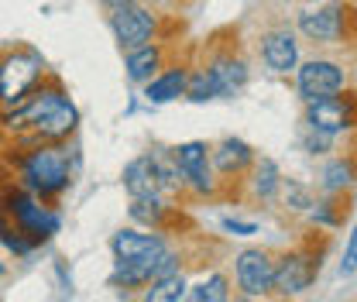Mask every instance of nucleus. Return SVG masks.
I'll list each match as a JSON object with an SVG mask.
<instances>
[{
	"label": "nucleus",
	"instance_id": "obj_1",
	"mask_svg": "<svg viewBox=\"0 0 357 302\" xmlns=\"http://www.w3.org/2000/svg\"><path fill=\"white\" fill-rule=\"evenodd\" d=\"M0 124L7 130H28L35 144H55L76 134L79 110L66 96V89L52 80L48 86H35L21 103L7 107Z\"/></svg>",
	"mask_w": 357,
	"mask_h": 302
},
{
	"label": "nucleus",
	"instance_id": "obj_2",
	"mask_svg": "<svg viewBox=\"0 0 357 302\" xmlns=\"http://www.w3.org/2000/svg\"><path fill=\"white\" fill-rule=\"evenodd\" d=\"M73 172H76L73 151H69L62 141H55V144H35V148L21 158L24 189L35 192V196H42V199L66 192L69 182H73Z\"/></svg>",
	"mask_w": 357,
	"mask_h": 302
},
{
	"label": "nucleus",
	"instance_id": "obj_3",
	"mask_svg": "<svg viewBox=\"0 0 357 302\" xmlns=\"http://www.w3.org/2000/svg\"><path fill=\"white\" fill-rule=\"evenodd\" d=\"M3 216H7V220L17 227V234L28 237L35 248L45 244V241H52V237L59 234V213L48 210V206H42V199H38L35 192H28V189L7 192V199H3Z\"/></svg>",
	"mask_w": 357,
	"mask_h": 302
},
{
	"label": "nucleus",
	"instance_id": "obj_4",
	"mask_svg": "<svg viewBox=\"0 0 357 302\" xmlns=\"http://www.w3.org/2000/svg\"><path fill=\"white\" fill-rule=\"evenodd\" d=\"M45 59L35 48H10L0 59V103L14 107L42 83Z\"/></svg>",
	"mask_w": 357,
	"mask_h": 302
},
{
	"label": "nucleus",
	"instance_id": "obj_5",
	"mask_svg": "<svg viewBox=\"0 0 357 302\" xmlns=\"http://www.w3.org/2000/svg\"><path fill=\"white\" fill-rule=\"evenodd\" d=\"M110 31H114V38H117V45H121L124 52H131V48H141V45H148L155 38L158 21H155V14H151L148 7H141V3H121V7H114V14H110Z\"/></svg>",
	"mask_w": 357,
	"mask_h": 302
},
{
	"label": "nucleus",
	"instance_id": "obj_6",
	"mask_svg": "<svg viewBox=\"0 0 357 302\" xmlns=\"http://www.w3.org/2000/svg\"><path fill=\"white\" fill-rule=\"evenodd\" d=\"M344 21H347L344 3L323 0V3L303 7V14H299V31H303L310 42L330 45V42H340V38H344Z\"/></svg>",
	"mask_w": 357,
	"mask_h": 302
},
{
	"label": "nucleus",
	"instance_id": "obj_7",
	"mask_svg": "<svg viewBox=\"0 0 357 302\" xmlns=\"http://www.w3.org/2000/svg\"><path fill=\"white\" fill-rule=\"evenodd\" d=\"M306 124L312 130H323V134H340V130L354 128L357 124V107L354 96H323V100H310V110H306Z\"/></svg>",
	"mask_w": 357,
	"mask_h": 302
},
{
	"label": "nucleus",
	"instance_id": "obj_8",
	"mask_svg": "<svg viewBox=\"0 0 357 302\" xmlns=\"http://www.w3.org/2000/svg\"><path fill=\"white\" fill-rule=\"evenodd\" d=\"M176 158L182 182L192 186L196 192H210L213 189V165H210V148L203 141H185L178 148H169Z\"/></svg>",
	"mask_w": 357,
	"mask_h": 302
},
{
	"label": "nucleus",
	"instance_id": "obj_9",
	"mask_svg": "<svg viewBox=\"0 0 357 302\" xmlns=\"http://www.w3.org/2000/svg\"><path fill=\"white\" fill-rule=\"evenodd\" d=\"M344 89V69L337 62L326 59H312L299 69V93L303 100H323V96H337Z\"/></svg>",
	"mask_w": 357,
	"mask_h": 302
},
{
	"label": "nucleus",
	"instance_id": "obj_10",
	"mask_svg": "<svg viewBox=\"0 0 357 302\" xmlns=\"http://www.w3.org/2000/svg\"><path fill=\"white\" fill-rule=\"evenodd\" d=\"M271 278H275V264L261 248H248L237 255V282L241 292L248 296H265L271 292Z\"/></svg>",
	"mask_w": 357,
	"mask_h": 302
},
{
	"label": "nucleus",
	"instance_id": "obj_11",
	"mask_svg": "<svg viewBox=\"0 0 357 302\" xmlns=\"http://www.w3.org/2000/svg\"><path fill=\"white\" fill-rule=\"evenodd\" d=\"M312 278H316V261L310 255H285L275 264L271 289L282 292V296H299L312 285Z\"/></svg>",
	"mask_w": 357,
	"mask_h": 302
},
{
	"label": "nucleus",
	"instance_id": "obj_12",
	"mask_svg": "<svg viewBox=\"0 0 357 302\" xmlns=\"http://www.w3.org/2000/svg\"><path fill=\"white\" fill-rule=\"evenodd\" d=\"M121 182L128 189V196H162V179H158V158L155 151H144L131 158L121 172Z\"/></svg>",
	"mask_w": 357,
	"mask_h": 302
},
{
	"label": "nucleus",
	"instance_id": "obj_13",
	"mask_svg": "<svg viewBox=\"0 0 357 302\" xmlns=\"http://www.w3.org/2000/svg\"><path fill=\"white\" fill-rule=\"evenodd\" d=\"M206 73H210V80H213V89H217V96H237L244 83H248V66L241 62V59H234V55H217L210 66H206Z\"/></svg>",
	"mask_w": 357,
	"mask_h": 302
},
{
	"label": "nucleus",
	"instance_id": "obj_14",
	"mask_svg": "<svg viewBox=\"0 0 357 302\" xmlns=\"http://www.w3.org/2000/svg\"><path fill=\"white\" fill-rule=\"evenodd\" d=\"M261 55H265V66L271 73H289V69H296V62H299V45H296L289 28H278V31L265 35Z\"/></svg>",
	"mask_w": 357,
	"mask_h": 302
},
{
	"label": "nucleus",
	"instance_id": "obj_15",
	"mask_svg": "<svg viewBox=\"0 0 357 302\" xmlns=\"http://www.w3.org/2000/svg\"><path fill=\"white\" fill-rule=\"evenodd\" d=\"M158 69H162V48L155 42L141 45V48H131L128 59H124V73H128V80L137 83V86H144L148 80H155Z\"/></svg>",
	"mask_w": 357,
	"mask_h": 302
},
{
	"label": "nucleus",
	"instance_id": "obj_16",
	"mask_svg": "<svg viewBox=\"0 0 357 302\" xmlns=\"http://www.w3.org/2000/svg\"><path fill=\"white\" fill-rule=\"evenodd\" d=\"M251 162H255L251 144H244V141H237V137H227V141H220V144H217V151L210 155V165H213L220 175L244 172Z\"/></svg>",
	"mask_w": 357,
	"mask_h": 302
},
{
	"label": "nucleus",
	"instance_id": "obj_17",
	"mask_svg": "<svg viewBox=\"0 0 357 302\" xmlns=\"http://www.w3.org/2000/svg\"><path fill=\"white\" fill-rule=\"evenodd\" d=\"M185 83H189V73L185 69H169V73H158L155 80L144 83V100L162 107V103H172L178 96H185Z\"/></svg>",
	"mask_w": 357,
	"mask_h": 302
},
{
	"label": "nucleus",
	"instance_id": "obj_18",
	"mask_svg": "<svg viewBox=\"0 0 357 302\" xmlns=\"http://www.w3.org/2000/svg\"><path fill=\"white\" fill-rule=\"evenodd\" d=\"M185 299H189V282L178 271L148 282V289H144V302H185Z\"/></svg>",
	"mask_w": 357,
	"mask_h": 302
},
{
	"label": "nucleus",
	"instance_id": "obj_19",
	"mask_svg": "<svg viewBox=\"0 0 357 302\" xmlns=\"http://www.w3.org/2000/svg\"><path fill=\"white\" fill-rule=\"evenodd\" d=\"M134 223H144V227H158L165 220V203L162 196H134L131 206H128Z\"/></svg>",
	"mask_w": 357,
	"mask_h": 302
},
{
	"label": "nucleus",
	"instance_id": "obj_20",
	"mask_svg": "<svg viewBox=\"0 0 357 302\" xmlns=\"http://www.w3.org/2000/svg\"><path fill=\"white\" fill-rule=\"evenodd\" d=\"M251 189H255V196H261V199H271V196L278 192V165H275L271 158H261V162L255 165Z\"/></svg>",
	"mask_w": 357,
	"mask_h": 302
},
{
	"label": "nucleus",
	"instance_id": "obj_21",
	"mask_svg": "<svg viewBox=\"0 0 357 302\" xmlns=\"http://www.w3.org/2000/svg\"><path fill=\"white\" fill-rule=\"evenodd\" d=\"M227 296H230V289H227L223 275H210L192 289V302H227Z\"/></svg>",
	"mask_w": 357,
	"mask_h": 302
},
{
	"label": "nucleus",
	"instance_id": "obj_22",
	"mask_svg": "<svg viewBox=\"0 0 357 302\" xmlns=\"http://www.w3.org/2000/svg\"><path fill=\"white\" fill-rule=\"evenodd\" d=\"M351 182H354V165H351V162H330V165L323 169V186H326L330 192L347 189Z\"/></svg>",
	"mask_w": 357,
	"mask_h": 302
},
{
	"label": "nucleus",
	"instance_id": "obj_23",
	"mask_svg": "<svg viewBox=\"0 0 357 302\" xmlns=\"http://www.w3.org/2000/svg\"><path fill=\"white\" fill-rule=\"evenodd\" d=\"M185 96H189L192 103H206V100H213V96H217L213 80H210V73H206V69H199V73H192V76H189V83H185Z\"/></svg>",
	"mask_w": 357,
	"mask_h": 302
},
{
	"label": "nucleus",
	"instance_id": "obj_24",
	"mask_svg": "<svg viewBox=\"0 0 357 302\" xmlns=\"http://www.w3.org/2000/svg\"><path fill=\"white\" fill-rule=\"evenodd\" d=\"M306 151H312V155H323V151H330V144H333V134H323V130H312L306 134Z\"/></svg>",
	"mask_w": 357,
	"mask_h": 302
},
{
	"label": "nucleus",
	"instance_id": "obj_25",
	"mask_svg": "<svg viewBox=\"0 0 357 302\" xmlns=\"http://www.w3.org/2000/svg\"><path fill=\"white\" fill-rule=\"evenodd\" d=\"M357 271V227L351 230V241L344 248V261H340V275H354Z\"/></svg>",
	"mask_w": 357,
	"mask_h": 302
},
{
	"label": "nucleus",
	"instance_id": "obj_26",
	"mask_svg": "<svg viewBox=\"0 0 357 302\" xmlns=\"http://www.w3.org/2000/svg\"><path fill=\"white\" fill-rule=\"evenodd\" d=\"M223 230H230L234 237H251V234H258V223H244V220H223Z\"/></svg>",
	"mask_w": 357,
	"mask_h": 302
},
{
	"label": "nucleus",
	"instance_id": "obj_27",
	"mask_svg": "<svg viewBox=\"0 0 357 302\" xmlns=\"http://www.w3.org/2000/svg\"><path fill=\"white\" fill-rule=\"evenodd\" d=\"M103 3H110V7H121V3H137V0H103Z\"/></svg>",
	"mask_w": 357,
	"mask_h": 302
},
{
	"label": "nucleus",
	"instance_id": "obj_28",
	"mask_svg": "<svg viewBox=\"0 0 357 302\" xmlns=\"http://www.w3.org/2000/svg\"><path fill=\"white\" fill-rule=\"evenodd\" d=\"M0 278H3V261H0Z\"/></svg>",
	"mask_w": 357,
	"mask_h": 302
}]
</instances>
